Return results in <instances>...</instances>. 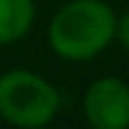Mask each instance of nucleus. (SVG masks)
Masks as SVG:
<instances>
[{
    "label": "nucleus",
    "instance_id": "nucleus-1",
    "mask_svg": "<svg viewBox=\"0 0 129 129\" xmlns=\"http://www.w3.org/2000/svg\"><path fill=\"white\" fill-rule=\"evenodd\" d=\"M116 18L106 0H69L48 20V48L71 63L91 61L114 43Z\"/></svg>",
    "mask_w": 129,
    "mask_h": 129
},
{
    "label": "nucleus",
    "instance_id": "nucleus-2",
    "mask_svg": "<svg viewBox=\"0 0 129 129\" xmlns=\"http://www.w3.org/2000/svg\"><path fill=\"white\" fill-rule=\"evenodd\" d=\"M61 111L58 89L30 69L0 74V119L18 129L48 126Z\"/></svg>",
    "mask_w": 129,
    "mask_h": 129
},
{
    "label": "nucleus",
    "instance_id": "nucleus-3",
    "mask_svg": "<svg viewBox=\"0 0 129 129\" xmlns=\"http://www.w3.org/2000/svg\"><path fill=\"white\" fill-rule=\"evenodd\" d=\"M81 109L94 129H129V84L119 76H101L84 91Z\"/></svg>",
    "mask_w": 129,
    "mask_h": 129
},
{
    "label": "nucleus",
    "instance_id": "nucleus-4",
    "mask_svg": "<svg viewBox=\"0 0 129 129\" xmlns=\"http://www.w3.org/2000/svg\"><path fill=\"white\" fill-rule=\"evenodd\" d=\"M36 0H0V46L20 43L36 25Z\"/></svg>",
    "mask_w": 129,
    "mask_h": 129
},
{
    "label": "nucleus",
    "instance_id": "nucleus-5",
    "mask_svg": "<svg viewBox=\"0 0 129 129\" xmlns=\"http://www.w3.org/2000/svg\"><path fill=\"white\" fill-rule=\"evenodd\" d=\"M114 41H119V46L129 53V10L116 18V36H114Z\"/></svg>",
    "mask_w": 129,
    "mask_h": 129
}]
</instances>
